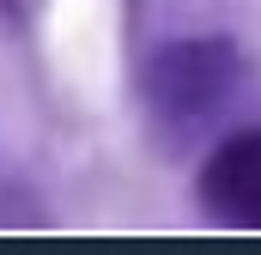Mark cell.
I'll return each instance as SVG.
<instances>
[{"label":"cell","instance_id":"obj_1","mask_svg":"<svg viewBox=\"0 0 261 255\" xmlns=\"http://www.w3.org/2000/svg\"><path fill=\"white\" fill-rule=\"evenodd\" d=\"M243 79V61L231 43H170L164 55H152L146 67V91L158 110L170 116H213Z\"/></svg>","mask_w":261,"mask_h":255},{"label":"cell","instance_id":"obj_2","mask_svg":"<svg viewBox=\"0 0 261 255\" xmlns=\"http://www.w3.org/2000/svg\"><path fill=\"white\" fill-rule=\"evenodd\" d=\"M200 200L225 219V225H249L261 231V134L225 140L206 170H200Z\"/></svg>","mask_w":261,"mask_h":255}]
</instances>
